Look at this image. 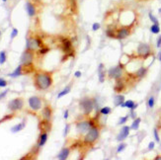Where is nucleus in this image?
Listing matches in <instances>:
<instances>
[{
	"label": "nucleus",
	"instance_id": "obj_1",
	"mask_svg": "<svg viewBox=\"0 0 161 160\" xmlns=\"http://www.w3.org/2000/svg\"><path fill=\"white\" fill-rule=\"evenodd\" d=\"M53 84V77L49 72H38L35 75V86L39 90H47Z\"/></svg>",
	"mask_w": 161,
	"mask_h": 160
},
{
	"label": "nucleus",
	"instance_id": "obj_2",
	"mask_svg": "<svg viewBox=\"0 0 161 160\" xmlns=\"http://www.w3.org/2000/svg\"><path fill=\"white\" fill-rule=\"evenodd\" d=\"M96 102L94 99L90 97H84L80 100L79 102V107L81 110L82 114L86 117H88L89 115H91V113L94 110V108L96 107Z\"/></svg>",
	"mask_w": 161,
	"mask_h": 160
},
{
	"label": "nucleus",
	"instance_id": "obj_3",
	"mask_svg": "<svg viewBox=\"0 0 161 160\" xmlns=\"http://www.w3.org/2000/svg\"><path fill=\"white\" fill-rule=\"evenodd\" d=\"M94 126H95V124H94V122H93V120L78 121V122H76V124H75L76 131H78L79 135H84V133H88V131Z\"/></svg>",
	"mask_w": 161,
	"mask_h": 160
},
{
	"label": "nucleus",
	"instance_id": "obj_4",
	"mask_svg": "<svg viewBox=\"0 0 161 160\" xmlns=\"http://www.w3.org/2000/svg\"><path fill=\"white\" fill-rule=\"evenodd\" d=\"M100 137V131L96 126L92 127L90 130L88 131V133L85 135L83 139V142L85 144H93L96 140L99 139Z\"/></svg>",
	"mask_w": 161,
	"mask_h": 160
},
{
	"label": "nucleus",
	"instance_id": "obj_5",
	"mask_svg": "<svg viewBox=\"0 0 161 160\" xmlns=\"http://www.w3.org/2000/svg\"><path fill=\"white\" fill-rule=\"evenodd\" d=\"M124 64L123 63H119L118 65L116 66H113L111 67L110 69L107 71V75L110 79H120V78L123 77V74H124Z\"/></svg>",
	"mask_w": 161,
	"mask_h": 160
},
{
	"label": "nucleus",
	"instance_id": "obj_6",
	"mask_svg": "<svg viewBox=\"0 0 161 160\" xmlns=\"http://www.w3.org/2000/svg\"><path fill=\"white\" fill-rule=\"evenodd\" d=\"M136 54L140 58H142V60H146L147 58H149L152 54L150 45H148L146 43H140L138 46V49H136Z\"/></svg>",
	"mask_w": 161,
	"mask_h": 160
},
{
	"label": "nucleus",
	"instance_id": "obj_7",
	"mask_svg": "<svg viewBox=\"0 0 161 160\" xmlns=\"http://www.w3.org/2000/svg\"><path fill=\"white\" fill-rule=\"evenodd\" d=\"M132 33V25L130 26H123V27L117 29V35H116V39L117 40H125Z\"/></svg>",
	"mask_w": 161,
	"mask_h": 160
},
{
	"label": "nucleus",
	"instance_id": "obj_8",
	"mask_svg": "<svg viewBox=\"0 0 161 160\" xmlns=\"http://www.w3.org/2000/svg\"><path fill=\"white\" fill-rule=\"evenodd\" d=\"M33 60H34V54H33V52L32 50H26L21 56L22 65H23V66H29V65H32Z\"/></svg>",
	"mask_w": 161,
	"mask_h": 160
},
{
	"label": "nucleus",
	"instance_id": "obj_9",
	"mask_svg": "<svg viewBox=\"0 0 161 160\" xmlns=\"http://www.w3.org/2000/svg\"><path fill=\"white\" fill-rule=\"evenodd\" d=\"M28 103H29L30 108L33 111H39L42 108V99L40 97H38V96H32V97H30L29 100H28Z\"/></svg>",
	"mask_w": 161,
	"mask_h": 160
},
{
	"label": "nucleus",
	"instance_id": "obj_10",
	"mask_svg": "<svg viewBox=\"0 0 161 160\" xmlns=\"http://www.w3.org/2000/svg\"><path fill=\"white\" fill-rule=\"evenodd\" d=\"M26 48L29 50H38L39 48H42V41L40 39L37 38H29L27 39V45H26Z\"/></svg>",
	"mask_w": 161,
	"mask_h": 160
},
{
	"label": "nucleus",
	"instance_id": "obj_11",
	"mask_svg": "<svg viewBox=\"0 0 161 160\" xmlns=\"http://www.w3.org/2000/svg\"><path fill=\"white\" fill-rule=\"evenodd\" d=\"M24 106V100L22 98H16V99H13L10 101L9 104H8V109L13 112L19 111L23 108Z\"/></svg>",
	"mask_w": 161,
	"mask_h": 160
},
{
	"label": "nucleus",
	"instance_id": "obj_12",
	"mask_svg": "<svg viewBox=\"0 0 161 160\" xmlns=\"http://www.w3.org/2000/svg\"><path fill=\"white\" fill-rule=\"evenodd\" d=\"M130 127L124 126L123 128L121 129V131H120L119 135H117V140H118V141H121V142L124 141V140L130 135Z\"/></svg>",
	"mask_w": 161,
	"mask_h": 160
},
{
	"label": "nucleus",
	"instance_id": "obj_13",
	"mask_svg": "<svg viewBox=\"0 0 161 160\" xmlns=\"http://www.w3.org/2000/svg\"><path fill=\"white\" fill-rule=\"evenodd\" d=\"M62 49L67 54H71L73 56V50H72V44H71V41L68 40V39H64L62 40Z\"/></svg>",
	"mask_w": 161,
	"mask_h": 160
},
{
	"label": "nucleus",
	"instance_id": "obj_14",
	"mask_svg": "<svg viewBox=\"0 0 161 160\" xmlns=\"http://www.w3.org/2000/svg\"><path fill=\"white\" fill-rule=\"evenodd\" d=\"M125 89H126V83L124 82L123 77L120 78V79H117L116 83H115V86H114V90L116 91L117 93H122Z\"/></svg>",
	"mask_w": 161,
	"mask_h": 160
},
{
	"label": "nucleus",
	"instance_id": "obj_15",
	"mask_svg": "<svg viewBox=\"0 0 161 160\" xmlns=\"http://www.w3.org/2000/svg\"><path fill=\"white\" fill-rule=\"evenodd\" d=\"M138 105L132 100H127L121 105L122 108H128V109H130V111H134L136 108H138Z\"/></svg>",
	"mask_w": 161,
	"mask_h": 160
},
{
	"label": "nucleus",
	"instance_id": "obj_16",
	"mask_svg": "<svg viewBox=\"0 0 161 160\" xmlns=\"http://www.w3.org/2000/svg\"><path fill=\"white\" fill-rule=\"evenodd\" d=\"M69 154H70V148L69 147H64L60 150V152L57 155V159L59 160H66L68 158Z\"/></svg>",
	"mask_w": 161,
	"mask_h": 160
},
{
	"label": "nucleus",
	"instance_id": "obj_17",
	"mask_svg": "<svg viewBox=\"0 0 161 160\" xmlns=\"http://www.w3.org/2000/svg\"><path fill=\"white\" fill-rule=\"evenodd\" d=\"M147 71H148V68H147V67L141 66L136 71L134 76H136V78H138V79H141V78H143L145 75H146Z\"/></svg>",
	"mask_w": 161,
	"mask_h": 160
},
{
	"label": "nucleus",
	"instance_id": "obj_18",
	"mask_svg": "<svg viewBox=\"0 0 161 160\" xmlns=\"http://www.w3.org/2000/svg\"><path fill=\"white\" fill-rule=\"evenodd\" d=\"M106 74H107V73H106L105 69H104V64H103V63H100L99 68H98V75H99L100 83H103L104 81H105Z\"/></svg>",
	"mask_w": 161,
	"mask_h": 160
},
{
	"label": "nucleus",
	"instance_id": "obj_19",
	"mask_svg": "<svg viewBox=\"0 0 161 160\" xmlns=\"http://www.w3.org/2000/svg\"><path fill=\"white\" fill-rule=\"evenodd\" d=\"M39 129H40L42 131H47V133H49L51 129V124H49V121L43 119V122L40 123V127H39Z\"/></svg>",
	"mask_w": 161,
	"mask_h": 160
},
{
	"label": "nucleus",
	"instance_id": "obj_20",
	"mask_svg": "<svg viewBox=\"0 0 161 160\" xmlns=\"http://www.w3.org/2000/svg\"><path fill=\"white\" fill-rule=\"evenodd\" d=\"M26 10H27V13L30 17H34L36 15V7L31 2H27L26 3Z\"/></svg>",
	"mask_w": 161,
	"mask_h": 160
},
{
	"label": "nucleus",
	"instance_id": "obj_21",
	"mask_svg": "<svg viewBox=\"0 0 161 160\" xmlns=\"http://www.w3.org/2000/svg\"><path fill=\"white\" fill-rule=\"evenodd\" d=\"M125 101H126L125 96L122 95V94H118V95H116L114 98V104L116 107H121V105L123 104Z\"/></svg>",
	"mask_w": 161,
	"mask_h": 160
},
{
	"label": "nucleus",
	"instance_id": "obj_22",
	"mask_svg": "<svg viewBox=\"0 0 161 160\" xmlns=\"http://www.w3.org/2000/svg\"><path fill=\"white\" fill-rule=\"evenodd\" d=\"M51 113H53V111H51V108L49 106H47L45 107V108L43 109V117L45 120H47L49 121L51 118Z\"/></svg>",
	"mask_w": 161,
	"mask_h": 160
},
{
	"label": "nucleus",
	"instance_id": "obj_23",
	"mask_svg": "<svg viewBox=\"0 0 161 160\" xmlns=\"http://www.w3.org/2000/svg\"><path fill=\"white\" fill-rule=\"evenodd\" d=\"M106 35H107V37L110 39H116L117 29L115 27H108L107 29H106Z\"/></svg>",
	"mask_w": 161,
	"mask_h": 160
},
{
	"label": "nucleus",
	"instance_id": "obj_24",
	"mask_svg": "<svg viewBox=\"0 0 161 160\" xmlns=\"http://www.w3.org/2000/svg\"><path fill=\"white\" fill-rule=\"evenodd\" d=\"M47 131H42V133H41L40 135V139H39V146L40 147H42V146H43L45 144V142H47Z\"/></svg>",
	"mask_w": 161,
	"mask_h": 160
},
{
	"label": "nucleus",
	"instance_id": "obj_25",
	"mask_svg": "<svg viewBox=\"0 0 161 160\" xmlns=\"http://www.w3.org/2000/svg\"><path fill=\"white\" fill-rule=\"evenodd\" d=\"M141 123V119L140 118H136V119H134V121H132V125H130V130L132 131H138V128H140V125Z\"/></svg>",
	"mask_w": 161,
	"mask_h": 160
},
{
	"label": "nucleus",
	"instance_id": "obj_26",
	"mask_svg": "<svg viewBox=\"0 0 161 160\" xmlns=\"http://www.w3.org/2000/svg\"><path fill=\"white\" fill-rule=\"evenodd\" d=\"M24 128H25V121H23L21 124H18V125H16V126L13 127V128H11V131L16 133H19L20 131H22Z\"/></svg>",
	"mask_w": 161,
	"mask_h": 160
},
{
	"label": "nucleus",
	"instance_id": "obj_27",
	"mask_svg": "<svg viewBox=\"0 0 161 160\" xmlns=\"http://www.w3.org/2000/svg\"><path fill=\"white\" fill-rule=\"evenodd\" d=\"M22 69H23V65L21 64V65H19V66L14 70V72L10 73L9 76H11V77H18V76H20L21 74H22Z\"/></svg>",
	"mask_w": 161,
	"mask_h": 160
},
{
	"label": "nucleus",
	"instance_id": "obj_28",
	"mask_svg": "<svg viewBox=\"0 0 161 160\" xmlns=\"http://www.w3.org/2000/svg\"><path fill=\"white\" fill-rule=\"evenodd\" d=\"M160 26L159 24H152L151 27H150V32L152 34H155V35H158L160 33Z\"/></svg>",
	"mask_w": 161,
	"mask_h": 160
},
{
	"label": "nucleus",
	"instance_id": "obj_29",
	"mask_svg": "<svg viewBox=\"0 0 161 160\" xmlns=\"http://www.w3.org/2000/svg\"><path fill=\"white\" fill-rule=\"evenodd\" d=\"M100 114L103 116H108L112 113V108L111 107H103L102 109H100Z\"/></svg>",
	"mask_w": 161,
	"mask_h": 160
},
{
	"label": "nucleus",
	"instance_id": "obj_30",
	"mask_svg": "<svg viewBox=\"0 0 161 160\" xmlns=\"http://www.w3.org/2000/svg\"><path fill=\"white\" fill-rule=\"evenodd\" d=\"M70 90H71V86H67V87H65L63 90L60 91L59 93H58V95H57V99H59V98H61V97H63V96L67 95V94H68L69 92H70Z\"/></svg>",
	"mask_w": 161,
	"mask_h": 160
},
{
	"label": "nucleus",
	"instance_id": "obj_31",
	"mask_svg": "<svg viewBox=\"0 0 161 160\" xmlns=\"http://www.w3.org/2000/svg\"><path fill=\"white\" fill-rule=\"evenodd\" d=\"M154 105H155V98L153 96H150L148 98V100H147V107L152 109L154 107Z\"/></svg>",
	"mask_w": 161,
	"mask_h": 160
},
{
	"label": "nucleus",
	"instance_id": "obj_32",
	"mask_svg": "<svg viewBox=\"0 0 161 160\" xmlns=\"http://www.w3.org/2000/svg\"><path fill=\"white\" fill-rule=\"evenodd\" d=\"M126 147H127V143H126V142L122 141L121 143H120L119 145H118V147H117V153L123 152V151L126 149Z\"/></svg>",
	"mask_w": 161,
	"mask_h": 160
},
{
	"label": "nucleus",
	"instance_id": "obj_33",
	"mask_svg": "<svg viewBox=\"0 0 161 160\" xmlns=\"http://www.w3.org/2000/svg\"><path fill=\"white\" fill-rule=\"evenodd\" d=\"M129 118H130V115H127V116H125V117H121V118L119 119L118 125H119V126H123V125H125L126 123L128 122Z\"/></svg>",
	"mask_w": 161,
	"mask_h": 160
},
{
	"label": "nucleus",
	"instance_id": "obj_34",
	"mask_svg": "<svg viewBox=\"0 0 161 160\" xmlns=\"http://www.w3.org/2000/svg\"><path fill=\"white\" fill-rule=\"evenodd\" d=\"M6 52L5 50H2V52H0V64H3V63H5L6 61Z\"/></svg>",
	"mask_w": 161,
	"mask_h": 160
},
{
	"label": "nucleus",
	"instance_id": "obj_35",
	"mask_svg": "<svg viewBox=\"0 0 161 160\" xmlns=\"http://www.w3.org/2000/svg\"><path fill=\"white\" fill-rule=\"evenodd\" d=\"M153 135H154V139H155L156 142H161L160 141V137H159V133H158V128H155L153 130Z\"/></svg>",
	"mask_w": 161,
	"mask_h": 160
},
{
	"label": "nucleus",
	"instance_id": "obj_36",
	"mask_svg": "<svg viewBox=\"0 0 161 160\" xmlns=\"http://www.w3.org/2000/svg\"><path fill=\"white\" fill-rule=\"evenodd\" d=\"M148 18H149V20H150L153 24H159V21H158V19L156 18V17L154 16V15L152 14L151 12L148 13Z\"/></svg>",
	"mask_w": 161,
	"mask_h": 160
},
{
	"label": "nucleus",
	"instance_id": "obj_37",
	"mask_svg": "<svg viewBox=\"0 0 161 160\" xmlns=\"http://www.w3.org/2000/svg\"><path fill=\"white\" fill-rule=\"evenodd\" d=\"M101 28V26H100L99 23H97V22H95V23L92 24V31L93 32H96V31H98Z\"/></svg>",
	"mask_w": 161,
	"mask_h": 160
},
{
	"label": "nucleus",
	"instance_id": "obj_38",
	"mask_svg": "<svg viewBox=\"0 0 161 160\" xmlns=\"http://www.w3.org/2000/svg\"><path fill=\"white\" fill-rule=\"evenodd\" d=\"M49 52V48H43V47H42V48H41V50H40V54H47Z\"/></svg>",
	"mask_w": 161,
	"mask_h": 160
},
{
	"label": "nucleus",
	"instance_id": "obj_39",
	"mask_svg": "<svg viewBox=\"0 0 161 160\" xmlns=\"http://www.w3.org/2000/svg\"><path fill=\"white\" fill-rule=\"evenodd\" d=\"M12 118H13V115H6V116H4L3 119L0 120V124H1V123H3V122H5V121H7V120H11Z\"/></svg>",
	"mask_w": 161,
	"mask_h": 160
},
{
	"label": "nucleus",
	"instance_id": "obj_40",
	"mask_svg": "<svg viewBox=\"0 0 161 160\" xmlns=\"http://www.w3.org/2000/svg\"><path fill=\"white\" fill-rule=\"evenodd\" d=\"M17 35H18V30H17L16 28H14V29L12 30V33H11V39L16 38Z\"/></svg>",
	"mask_w": 161,
	"mask_h": 160
},
{
	"label": "nucleus",
	"instance_id": "obj_41",
	"mask_svg": "<svg viewBox=\"0 0 161 160\" xmlns=\"http://www.w3.org/2000/svg\"><path fill=\"white\" fill-rule=\"evenodd\" d=\"M7 86V81L4 80L3 78H0V87H6Z\"/></svg>",
	"mask_w": 161,
	"mask_h": 160
},
{
	"label": "nucleus",
	"instance_id": "obj_42",
	"mask_svg": "<svg viewBox=\"0 0 161 160\" xmlns=\"http://www.w3.org/2000/svg\"><path fill=\"white\" fill-rule=\"evenodd\" d=\"M154 147H155V143H154V141H150L148 144V146H147V148H148L149 150H152L154 149Z\"/></svg>",
	"mask_w": 161,
	"mask_h": 160
},
{
	"label": "nucleus",
	"instance_id": "obj_43",
	"mask_svg": "<svg viewBox=\"0 0 161 160\" xmlns=\"http://www.w3.org/2000/svg\"><path fill=\"white\" fill-rule=\"evenodd\" d=\"M156 47H157L158 49L161 48V35L157 38V41H156Z\"/></svg>",
	"mask_w": 161,
	"mask_h": 160
},
{
	"label": "nucleus",
	"instance_id": "obj_44",
	"mask_svg": "<svg viewBox=\"0 0 161 160\" xmlns=\"http://www.w3.org/2000/svg\"><path fill=\"white\" fill-rule=\"evenodd\" d=\"M69 131V125H65V128H64V133H63V137H66L67 133Z\"/></svg>",
	"mask_w": 161,
	"mask_h": 160
},
{
	"label": "nucleus",
	"instance_id": "obj_45",
	"mask_svg": "<svg viewBox=\"0 0 161 160\" xmlns=\"http://www.w3.org/2000/svg\"><path fill=\"white\" fill-rule=\"evenodd\" d=\"M74 76L76 78H80L82 76V73H81V71H79V70H77V71L75 72L74 73Z\"/></svg>",
	"mask_w": 161,
	"mask_h": 160
},
{
	"label": "nucleus",
	"instance_id": "obj_46",
	"mask_svg": "<svg viewBox=\"0 0 161 160\" xmlns=\"http://www.w3.org/2000/svg\"><path fill=\"white\" fill-rule=\"evenodd\" d=\"M7 93H8V90H5L4 92H2V93H0V100L3 99V98L5 97L6 94H7Z\"/></svg>",
	"mask_w": 161,
	"mask_h": 160
},
{
	"label": "nucleus",
	"instance_id": "obj_47",
	"mask_svg": "<svg viewBox=\"0 0 161 160\" xmlns=\"http://www.w3.org/2000/svg\"><path fill=\"white\" fill-rule=\"evenodd\" d=\"M68 116H69V111L68 110H65L64 111V115H63V118L65 120L68 119Z\"/></svg>",
	"mask_w": 161,
	"mask_h": 160
},
{
	"label": "nucleus",
	"instance_id": "obj_48",
	"mask_svg": "<svg viewBox=\"0 0 161 160\" xmlns=\"http://www.w3.org/2000/svg\"><path fill=\"white\" fill-rule=\"evenodd\" d=\"M130 117H132V119H136V113H134V111H130Z\"/></svg>",
	"mask_w": 161,
	"mask_h": 160
},
{
	"label": "nucleus",
	"instance_id": "obj_49",
	"mask_svg": "<svg viewBox=\"0 0 161 160\" xmlns=\"http://www.w3.org/2000/svg\"><path fill=\"white\" fill-rule=\"evenodd\" d=\"M157 58H158V60L161 61V52H158V56H157Z\"/></svg>",
	"mask_w": 161,
	"mask_h": 160
},
{
	"label": "nucleus",
	"instance_id": "obj_50",
	"mask_svg": "<svg viewBox=\"0 0 161 160\" xmlns=\"http://www.w3.org/2000/svg\"><path fill=\"white\" fill-rule=\"evenodd\" d=\"M154 160H161V155H157V156L154 158Z\"/></svg>",
	"mask_w": 161,
	"mask_h": 160
},
{
	"label": "nucleus",
	"instance_id": "obj_51",
	"mask_svg": "<svg viewBox=\"0 0 161 160\" xmlns=\"http://www.w3.org/2000/svg\"><path fill=\"white\" fill-rule=\"evenodd\" d=\"M158 131H160V133H161V126L158 127Z\"/></svg>",
	"mask_w": 161,
	"mask_h": 160
},
{
	"label": "nucleus",
	"instance_id": "obj_52",
	"mask_svg": "<svg viewBox=\"0 0 161 160\" xmlns=\"http://www.w3.org/2000/svg\"><path fill=\"white\" fill-rule=\"evenodd\" d=\"M2 1H3V2H6V1H7V0H2Z\"/></svg>",
	"mask_w": 161,
	"mask_h": 160
},
{
	"label": "nucleus",
	"instance_id": "obj_53",
	"mask_svg": "<svg viewBox=\"0 0 161 160\" xmlns=\"http://www.w3.org/2000/svg\"><path fill=\"white\" fill-rule=\"evenodd\" d=\"M0 36H1V32H0Z\"/></svg>",
	"mask_w": 161,
	"mask_h": 160
},
{
	"label": "nucleus",
	"instance_id": "obj_54",
	"mask_svg": "<svg viewBox=\"0 0 161 160\" xmlns=\"http://www.w3.org/2000/svg\"><path fill=\"white\" fill-rule=\"evenodd\" d=\"M160 147H161V145H160Z\"/></svg>",
	"mask_w": 161,
	"mask_h": 160
}]
</instances>
